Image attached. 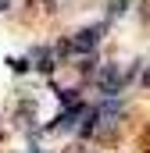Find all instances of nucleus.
Masks as SVG:
<instances>
[{
	"label": "nucleus",
	"mask_w": 150,
	"mask_h": 153,
	"mask_svg": "<svg viewBox=\"0 0 150 153\" xmlns=\"http://www.w3.org/2000/svg\"><path fill=\"white\" fill-rule=\"evenodd\" d=\"M97 43H100V29H86V32H79V36L72 39V46H75V50H82V53L93 50Z\"/></svg>",
	"instance_id": "obj_1"
}]
</instances>
